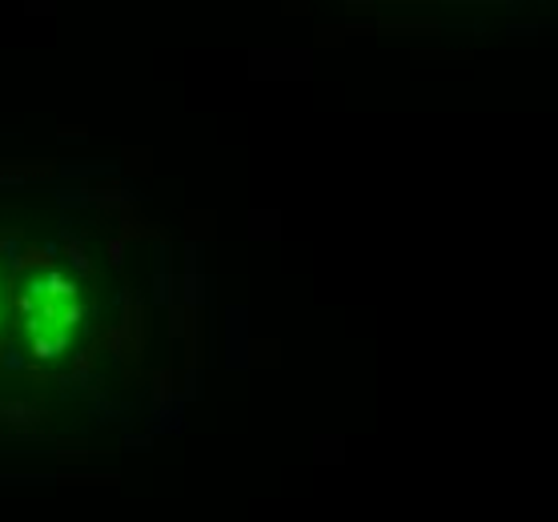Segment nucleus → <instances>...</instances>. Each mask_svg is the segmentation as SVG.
I'll return each mask as SVG.
<instances>
[{"instance_id": "obj_1", "label": "nucleus", "mask_w": 558, "mask_h": 522, "mask_svg": "<svg viewBox=\"0 0 558 522\" xmlns=\"http://www.w3.org/2000/svg\"><path fill=\"white\" fill-rule=\"evenodd\" d=\"M25 330L33 338V354L37 357H57L69 350L73 330L81 321V302H76V286L61 278L57 269L40 274L25 286Z\"/></svg>"}]
</instances>
